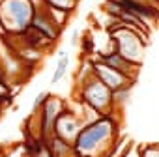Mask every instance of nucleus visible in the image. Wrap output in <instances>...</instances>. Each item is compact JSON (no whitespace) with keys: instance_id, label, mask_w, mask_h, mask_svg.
<instances>
[{"instance_id":"1","label":"nucleus","mask_w":159,"mask_h":157,"mask_svg":"<svg viewBox=\"0 0 159 157\" xmlns=\"http://www.w3.org/2000/svg\"><path fill=\"white\" fill-rule=\"evenodd\" d=\"M118 138L120 116L116 110L83 125L73 142V157H109Z\"/></svg>"},{"instance_id":"2","label":"nucleus","mask_w":159,"mask_h":157,"mask_svg":"<svg viewBox=\"0 0 159 157\" xmlns=\"http://www.w3.org/2000/svg\"><path fill=\"white\" fill-rule=\"evenodd\" d=\"M79 101L86 107L94 109L99 116H107L116 112L120 107L114 103V92H111L99 78L92 73V67L86 71V75L79 73Z\"/></svg>"},{"instance_id":"3","label":"nucleus","mask_w":159,"mask_h":157,"mask_svg":"<svg viewBox=\"0 0 159 157\" xmlns=\"http://www.w3.org/2000/svg\"><path fill=\"white\" fill-rule=\"evenodd\" d=\"M34 17V6L30 0H0V21L6 36H19L30 25Z\"/></svg>"},{"instance_id":"4","label":"nucleus","mask_w":159,"mask_h":157,"mask_svg":"<svg viewBox=\"0 0 159 157\" xmlns=\"http://www.w3.org/2000/svg\"><path fill=\"white\" fill-rule=\"evenodd\" d=\"M90 67H92V73L99 78V81L111 90V92H120V90H131L135 86V78L124 75L122 71L99 62L98 58H92L90 56Z\"/></svg>"},{"instance_id":"5","label":"nucleus","mask_w":159,"mask_h":157,"mask_svg":"<svg viewBox=\"0 0 159 157\" xmlns=\"http://www.w3.org/2000/svg\"><path fill=\"white\" fill-rule=\"evenodd\" d=\"M64 107H66V103H64L62 97L49 94L47 101L36 112V118H38V123H39V135L45 142L54 135V122H56L58 114L64 110Z\"/></svg>"},{"instance_id":"6","label":"nucleus","mask_w":159,"mask_h":157,"mask_svg":"<svg viewBox=\"0 0 159 157\" xmlns=\"http://www.w3.org/2000/svg\"><path fill=\"white\" fill-rule=\"evenodd\" d=\"M83 125H84V120L81 118V114H79L75 109L66 105L64 110L58 114V118L54 122V135L60 137L62 140L73 144L79 131L83 129Z\"/></svg>"},{"instance_id":"7","label":"nucleus","mask_w":159,"mask_h":157,"mask_svg":"<svg viewBox=\"0 0 159 157\" xmlns=\"http://www.w3.org/2000/svg\"><path fill=\"white\" fill-rule=\"evenodd\" d=\"M32 28H36L45 39H49L51 43H56L62 36V30L49 19L47 15V10H45V4L41 8H36L34 10V17H32Z\"/></svg>"},{"instance_id":"8","label":"nucleus","mask_w":159,"mask_h":157,"mask_svg":"<svg viewBox=\"0 0 159 157\" xmlns=\"http://www.w3.org/2000/svg\"><path fill=\"white\" fill-rule=\"evenodd\" d=\"M99 62H103V64H107V65H111V67H114V69H118V71H122L124 75H127V77H131V78H135L137 81V75H139V69H140V65H137V64H131L129 60H125L120 52H107V54H98L96 56Z\"/></svg>"},{"instance_id":"9","label":"nucleus","mask_w":159,"mask_h":157,"mask_svg":"<svg viewBox=\"0 0 159 157\" xmlns=\"http://www.w3.org/2000/svg\"><path fill=\"white\" fill-rule=\"evenodd\" d=\"M47 144H49V150H51L52 157H73V144L62 140L60 137L52 135L47 140Z\"/></svg>"},{"instance_id":"10","label":"nucleus","mask_w":159,"mask_h":157,"mask_svg":"<svg viewBox=\"0 0 159 157\" xmlns=\"http://www.w3.org/2000/svg\"><path fill=\"white\" fill-rule=\"evenodd\" d=\"M45 10H47L49 19H51L60 30H64L66 25H67L69 19H71V13H69V11H64V10H56V8H47V6H45Z\"/></svg>"},{"instance_id":"11","label":"nucleus","mask_w":159,"mask_h":157,"mask_svg":"<svg viewBox=\"0 0 159 157\" xmlns=\"http://www.w3.org/2000/svg\"><path fill=\"white\" fill-rule=\"evenodd\" d=\"M67 67H69V56L64 54V56H60V60H58V64H56V69H54V73H52V78H51L52 84H58L62 78L66 77Z\"/></svg>"},{"instance_id":"12","label":"nucleus","mask_w":159,"mask_h":157,"mask_svg":"<svg viewBox=\"0 0 159 157\" xmlns=\"http://www.w3.org/2000/svg\"><path fill=\"white\" fill-rule=\"evenodd\" d=\"M43 4L47 8H56V10H64V11H69V13H73L77 10L75 0H43Z\"/></svg>"},{"instance_id":"13","label":"nucleus","mask_w":159,"mask_h":157,"mask_svg":"<svg viewBox=\"0 0 159 157\" xmlns=\"http://www.w3.org/2000/svg\"><path fill=\"white\" fill-rule=\"evenodd\" d=\"M139 150H140V157H159V142L139 146Z\"/></svg>"},{"instance_id":"14","label":"nucleus","mask_w":159,"mask_h":157,"mask_svg":"<svg viewBox=\"0 0 159 157\" xmlns=\"http://www.w3.org/2000/svg\"><path fill=\"white\" fill-rule=\"evenodd\" d=\"M10 96H11V92H10V84L6 83V78L0 75V105H4V101H8Z\"/></svg>"},{"instance_id":"15","label":"nucleus","mask_w":159,"mask_h":157,"mask_svg":"<svg viewBox=\"0 0 159 157\" xmlns=\"http://www.w3.org/2000/svg\"><path fill=\"white\" fill-rule=\"evenodd\" d=\"M49 94H51V92H39V94L36 96V99H34V103H32V112H38V110L41 109V105L47 101Z\"/></svg>"},{"instance_id":"16","label":"nucleus","mask_w":159,"mask_h":157,"mask_svg":"<svg viewBox=\"0 0 159 157\" xmlns=\"http://www.w3.org/2000/svg\"><path fill=\"white\" fill-rule=\"evenodd\" d=\"M120 157H140V150H139V146L133 142V144L127 148V151H124Z\"/></svg>"},{"instance_id":"17","label":"nucleus","mask_w":159,"mask_h":157,"mask_svg":"<svg viewBox=\"0 0 159 157\" xmlns=\"http://www.w3.org/2000/svg\"><path fill=\"white\" fill-rule=\"evenodd\" d=\"M77 41H79V34H77V32H73V36H71V45H73V47H77Z\"/></svg>"},{"instance_id":"18","label":"nucleus","mask_w":159,"mask_h":157,"mask_svg":"<svg viewBox=\"0 0 159 157\" xmlns=\"http://www.w3.org/2000/svg\"><path fill=\"white\" fill-rule=\"evenodd\" d=\"M6 36V30H4V26H2V21H0V38H4Z\"/></svg>"},{"instance_id":"19","label":"nucleus","mask_w":159,"mask_h":157,"mask_svg":"<svg viewBox=\"0 0 159 157\" xmlns=\"http://www.w3.org/2000/svg\"><path fill=\"white\" fill-rule=\"evenodd\" d=\"M150 2H152V4H153L155 8H159V0H150Z\"/></svg>"},{"instance_id":"20","label":"nucleus","mask_w":159,"mask_h":157,"mask_svg":"<svg viewBox=\"0 0 159 157\" xmlns=\"http://www.w3.org/2000/svg\"><path fill=\"white\" fill-rule=\"evenodd\" d=\"M75 2H77V4H79V2H81V0H75Z\"/></svg>"}]
</instances>
